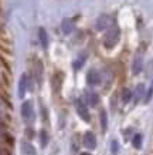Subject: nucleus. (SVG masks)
<instances>
[{"label":"nucleus","mask_w":153,"mask_h":155,"mask_svg":"<svg viewBox=\"0 0 153 155\" xmlns=\"http://www.w3.org/2000/svg\"><path fill=\"white\" fill-rule=\"evenodd\" d=\"M81 155H91V154H89V152H82Z\"/></svg>","instance_id":"412c9836"},{"label":"nucleus","mask_w":153,"mask_h":155,"mask_svg":"<svg viewBox=\"0 0 153 155\" xmlns=\"http://www.w3.org/2000/svg\"><path fill=\"white\" fill-rule=\"evenodd\" d=\"M108 26H109V17L105 16V14L99 16L98 20H97V24H95V28H97L98 31H101V30H104V28H107Z\"/></svg>","instance_id":"6e6552de"},{"label":"nucleus","mask_w":153,"mask_h":155,"mask_svg":"<svg viewBox=\"0 0 153 155\" xmlns=\"http://www.w3.org/2000/svg\"><path fill=\"white\" fill-rule=\"evenodd\" d=\"M21 154L23 155H37V152H36V148H34L30 142L24 141V142H21Z\"/></svg>","instance_id":"1a4fd4ad"},{"label":"nucleus","mask_w":153,"mask_h":155,"mask_svg":"<svg viewBox=\"0 0 153 155\" xmlns=\"http://www.w3.org/2000/svg\"><path fill=\"white\" fill-rule=\"evenodd\" d=\"M98 103H99V97H98V94L92 93V94L89 95V104H91L92 107H95V105H97Z\"/></svg>","instance_id":"f3484780"},{"label":"nucleus","mask_w":153,"mask_h":155,"mask_svg":"<svg viewBox=\"0 0 153 155\" xmlns=\"http://www.w3.org/2000/svg\"><path fill=\"white\" fill-rule=\"evenodd\" d=\"M61 28H62V33L64 34H71L72 28H74L72 21H71L70 19H64L62 20V24H61Z\"/></svg>","instance_id":"9b49d317"},{"label":"nucleus","mask_w":153,"mask_h":155,"mask_svg":"<svg viewBox=\"0 0 153 155\" xmlns=\"http://www.w3.org/2000/svg\"><path fill=\"white\" fill-rule=\"evenodd\" d=\"M119 36H121V31H119V28L113 26V27L109 28V31L107 33L105 36V47L107 48H112L113 46H116V43L119 41Z\"/></svg>","instance_id":"f257e3e1"},{"label":"nucleus","mask_w":153,"mask_h":155,"mask_svg":"<svg viewBox=\"0 0 153 155\" xmlns=\"http://www.w3.org/2000/svg\"><path fill=\"white\" fill-rule=\"evenodd\" d=\"M142 68H143V60H142V57L139 54H136L133 58V63H132V73L133 74H139Z\"/></svg>","instance_id":"0eeeda50"},{"label":"nucleus","mask_w":153,"mask_h":155,"mask_svg":"<svg viewBox=\"0 0 153 155\" xmlns=\"http://www.w3.org/2000/svg\"><path fill=\"white\" fill-rule=\"evenodd\" d=\"M77 111H78V115L81 118H82V121L85 122H89V120H91V117H89V113L88 110H87V105L82 103V101H77Z\"/></svg>","instance_id":"20e7f679"},{"label":"nucleus","mask_w":153,"mask_h":155,"mask_svg":"<svg viewBox=\"0 0 153 155\" xmlns=\"http://www.w3.org/2000/svg\"><path fill=\"white\" fill-rule=\"evenodd\" d=\"M143 94H145V87H143V84H139L136 87V91H135V100L138 101L139 98H142Z\"/></svg>","instance_id":"dca6fc26"},{"label":"nucleus","mask_w":153,"mask_h":155,"mask_svg":"<svg viewBox=\"0 0 153 155\" xmlns=\"http://www.w3.org/2000/svg\"><path fill=\"white\" fill-rule=\"evenodd\" d=\"M28 84H30V81H28V75L27 74H23L20 77L19 80V97L20 98H23L24 94H26V91L28 88Z\"/></svg>","instance_id":"39448f33"},{"label":"nucleus","mask_w":153,"mask_h":155,"mask_svg":"<svg viewBox=\"0 0 153 155\" xmlns=\"http://www.w3.org/2000/svg\"><path fill=\"white\" fill-rule=\"evenodd\" d=\"M132 145H133L136 150H140V148H142V135H140V134H136V135L132 138Z\"/></svg>","instance_id":"2eb2a0df"},{"label":"nucleus","mask_w":153,"mask_h":155,"mask_svg":"<svg viewBox=\"0 0 153 155\" xmlns=\"http://www.w3.org/2000/svg\"><path fill=\"white\" fill-rule=\"evenodd\" d=\"M152 97H153V83H152V85H150V88H149V91H148V94H146V97H145V103L148 104L150 100H152Z\"/></svg>","instance_id":"a211bd4d"},{"label":"nucleus","mask_w":153,"mask_h":155,"mask_svg":"<svg viewBox=\"0 0 153 155\" xmlns=\"http://www.w3.org/2000/svg\"><path fill=\"white\" fill-rule=\"evenodd\" d=\"M21 117H23L24 122H27V124L34 121V108H33L31 101H24L21 104Z\"/></svg>","instance_id":"f03ea898"},{"label":"nucleus","mask_w":153,"mask_h":155,"mask_svg":"<svg viewBox=\"0 0 153 155\" xmlns=\"http://www.w3.org/2000/svg\"><path fill=\"white\" fill-rule=\"evenodd\" d=\"M40 144H41L43 148H46L47 144H48V134H47L46 130L40 131Z\"/></svg>","instance_id":"4468645a"},{"label":"nucleus","mask_w":153,"mask_h":155,"mask_svg":"<svg viewBox=\"0 0 153 155\" xmlns=\"http://www.w3.org/2000/svg\"><path fill=\"white\" fill-rule=\"evenodd\" d=\"M82 63H84V58H79L77 63H74V68H79V67L82 66Z\"/></svg>","instance_id":"aec40b11"},{"label":"nucleus","mask_w":153,"mask_h":155,"mask_svg":"<svg viewBox=\"0 0 153 155\" xmlns=\"http://www.w3.org/2000/svg\"><path fill=\"white\" fill-rule=\"evenodd\" d=\"M87 81L91 85H98L101 83V75L97 70H89L88 74H87Z\"/></svg>","instance_id":"423d86ee"},{"label":"nucleus","mask_w":153,"mask_h":155,"mask_svg":"<svg viewBox=\"0 0 153 155\" xmlns=\"http://www.w3.org/2000/svg\"><path fill=\"white\" fill-rule=\"evenodd\" d=\"M118 150H119V147H118V142H116V141H112V142H111V151H112V154L116 155V154H118Z\"/></svg>","instance_id":"6ab92c4d"},{"label":"nucleus","mask_w":153,"mask_h":155,"mask_svg":"<svg viewBox=\"0 0 153 155\" xmlns=\"http://www.w3.org/2000/svg\"><path fill=\"white\" fill-rule=\"evenodd\" d=\"M132 91H130L129 88H125L123 91H122V103L123 104H129V101L132 100Z\"/></svg>","instance_id":"f8f14e48"},{"label":"nucleus","mask_w":153,"mask_h":155,"mask_svg":"<svg viewBox=\"0 0 153 155\" xmlns=\"http://www.w3.org/2000/svg\"><path fill=\"white\" fill-rule=\"evenodd\" d=\"M38 38H40L43 48H48V34H47V31L43 27L38 28Z\"/></svg>","instance_id":"9d476101"},{"label":"nucleus","mask_w":153,"mask_h":155,"mask_svg":"<svg viewBox=\"0 0 153 155\" xmlns=\"http://www.w3.org/2000/svg\"><path fill=\"white\" fill-rule=\"evenodd\" d=\"M101 125H102V131L105 132L108 128V115H107V111H105V110L101 111Z\"/></svg>","instance_id":"ddd939ff"},{"label":"nucleus","mask_w":153,"mask_h":155,"mask_svg":"<svg viewBox=\"0 0 153 155\" xmlns=\"http://www.w3.org/2000/svg\"><path fill=\"white\" fill-rule=\"evenodd\" d=\"M84 145L87 147V150H95L97 148V138L91 131L85 132L84 135Z\"/></svg>","instance_id":"7ed1b4c3"}]
</instances>
